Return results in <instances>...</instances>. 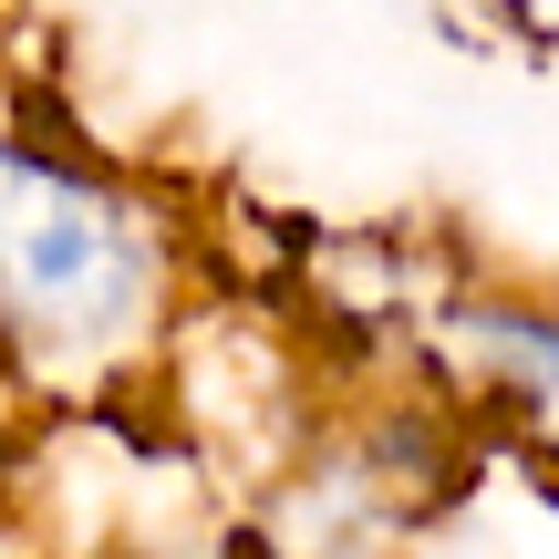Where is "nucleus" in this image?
Segmentation results:
<instances>
[{
	"mask_svg": "<svg viewBox=\"0 0 559 559\" xmlns=\"http://www.w3.org/2000/svg\"><path fill=\"white\" fill-rule=\"evenodd\" d=\"M198 260L156 177L41 124L0 73V373L21 404H124L177 362Z\"/></svg>",
	"mask_w": 559,
	"mask_h": 559,
	"instance_id": "f257e3e1",
	"label": "nucleus"
},
{
	"mask_svg": "<svg viewBox=\"0 0 559 559\" xmlns=\"http://www.w3.org/2000/svg\"><path fill=\"white\" fill-rule=\"evenodd\" d=\"M436 353H445V373L466 383V404H487L519 445H539L559 466V300L456 290L436 311Z\"/></svg>",
	"mask_w": 559,
	"mask_h": 559,
	"instance_id": "f03ea898",
	"label": "nucleus"
},
{
	"mask_svg": "<svg viewBox=\"0 0 559 559\" xmlns=\"http://www.w3.org/2000/svg\"><path fill=\"white\" fill-rule=\"evenodd\" d=\"M73 559H260V539L249 528H135V539H104Z\"/></svg>",
	"mask_w": 559,
	"mask_h": 559,
	"instance_id": "7ed1b4c3",
	"label": "nucleus"
},
{
	"mask_svg": "<svg viewBox=\"0 0 559 559\" xmlns=\"http://www.w3.org/2000/svg\"><path fill=\"white\" fill-rule=\"evenodd\" d=\"M11 404H21V394H11V373H0V456H11Z\"/></svg>",
	"mask_w": 559,
	"mask_h": 559,
	"instance_id": "20e7f679",
	"label": "nucleus"
}]
</instances>
